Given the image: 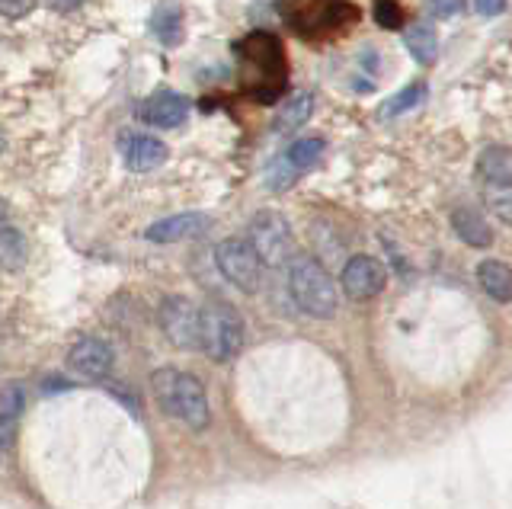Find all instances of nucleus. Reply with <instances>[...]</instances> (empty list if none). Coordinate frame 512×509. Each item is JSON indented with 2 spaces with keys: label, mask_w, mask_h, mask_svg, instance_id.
I'll return each mask as SVG.
<instances>
[{
  "label": "nucleus",
  "mask_w": 512,
  "mask_h": 509,
  "mask_svg": "<svg viewBox=\"0 0 512 509\" xmlns=\"http://www.w3.org/2000/svg\"><path fill=\"white\" fill-rule=\"evenodd\" d=\"M477 177L484 186V199L490 205V215L509 225L512 221V157L506 148L490 145L477 161Z\"/></svg>",
  "instance_id": "39448f33"
},
{
  "label": "nucleus",
  "mask_w": 512,
  "mask_h": 509,
  "mask_svg": "<svg viewBox=\"0 0 512 509\" xmlns=\"http://www.w3.org/2000/svg\"><path fill=\"white\" fill-rule=\"evenodd\" d=\"M26 260V244L23 237L10 231V228H0V266L4 269H20Z\"/></svg>",
  "instance_id": "412c9836"
},
{
  "label": "nucleus",
  "mask_w": 512,
  "mask_h": 509,
  "mask_svg": "<svg viewBox=\"0 0 512 509\" xmlns=\"http://www.w3.org/2000/svg\"><path fill=\"white\" fill-rule=\"evenodd\" d=\"M23 10H26V0H0V13H4V17H20Z\"/></svg>",
  "instance_id": "a878e982"
},
{
  "label": "nucleus",
  "mask_w": 512,
  "mask_h": 509,
  "mask_svg": "<svg viewBox=\"0 0 512 509\" xmlns=\"http://www.w3.org/2000/svg\"><path fill=\"white\" fill-rule=\"evenodd\" d=\"M0 445H4V436H0Z\"/></svg>",
  "instance_id": "c756f323"
},
{
  "label": "nucleus",
  "mask_w": 512,
  "mask_h": 509,
  "mask_svg": "<svg viewBox=\"0 0 512 509\" xmlns=\"http://www.w3.org/2000/svg\"><path fill=\"white\" fill-rule=\"evenodd\" d=\"M340 285L346 298L352 301H372L375 295H381V289L388 285V266L381 260L368 257V253H359L343 266V276Z\"/></svg>",
  "instance_id": "1a4fd4ad"
},
{
  "label": "nucleus",
  "mask_w": 512,
  "mask_h": 509,
  "mask_svg": "<svg viewBox=\"0 0 512 509\" xmlns=\"http://www.w3.org/2000/svg\"><path fill=\"white\" fill-rule=\"evenodd\" d=\"M477 279H480V289H484L493 301H506L512 298V273L503 260H484L477 266Z\"/></svg>",
  "instance_id": "dca6fc26"
},
{
  "label": "nucleus",
  "mask_w": 512,
  "mask_h": 509,
  "mask_svg": "<svg viewBox=\"0 0 512 509\" xmlns=\"http://www.w3.org/2000/svg\"><path fill=\"white\" fill-rule=\"evenodd\" d=\"M23 401H26L23 388L16 385V381L4 385V391H0V436H4V429L23 413Z\"/></svg>",
  "instance_id": "4be33fe9"
},
{
  "label": "nucleus",
  "mask_w": 512,
  "mask_h": 509,
  "mask_svg": "<svg viewBox=\"0 0 512 509\" xmlns=\"http://www.w3.org/2000/svg\"><path fill=\"white\" fill-rule=\"evenodd\" d=\"M474 7L480 17H500V13L506 10V0H474Z\"/></svg>",
  "instance_id": "393cba45"
},
{
  "label": "nucleus",
  "mask_w": 512,
  "mask_h": 509,
  "mask_svg": "<svg viewBox=\"0 0 512 509\" xmlns=\"http://www.w3.org/2000/svg\"><path fill=\"white\" fill-rule=\"evenodd\" d=\"M407 52L413 55V61H420V65H432L436 61V52H439V39L432 33L429 23H420L413 26L407 33Z\"/></svg>",
  "instance_id": "aec40b11"
},
{
  "label": "nucleus",
  "mask_w": 512,
  "mask_h": 509,
  "mask_svg": "<svg viewBox=\"0 0 512 509\" xmlns=\"http://www.w3.org/2000/svg\"><path fill=\"white\" fill-rule=\"evenodd\" d=\"M119 151L122 161L132 173H151L167 161V145L154 135L144 132H122L119 135Z\"/></svg>",
  "instance_id": "9b49d317"
},
{
  "label": "nucleus",
  "mask_w": 512,
  "mask_h": 509,
  "mask_svg": "<svg viewBox=\"0 0 512 509\" xmlns=\"http://www.w3.org/2000/svg\"><path fill=\"white\" fill-rule=\"evenodd\" d=\"M372 17L381 29H400L404 26V10H400L397 0H375Z\"/></svg>",
  "instance_id": "5701e85b"
},
{
  "label": "nucleus",
  "mask_w": 512,
  "mask_h": 509,
  "mask_svg": "<svg viewBox=\"0 0 512 509\" xmlns=\"http://www.w3.org/2000/svg\"><path fill=\"white\" fill-rule=\"evenodd\" d=\"M52 7H58V10H74L77 4H84V0H48Z\"/></svg>",
  "instance_id": "bb28decb"
},
{
  "label": "nucleus",
  "mask_w": 512,
  "mask_h": 509,
  "mask_svg": "<svg viewBox=\"0 0 512 509\" xmlns=\"http://www.w3.org/2000/svg\"><path fill=\"white\" fill-rule=\"evenodd\" d=\"M112 362H116V353H112V346L100 337H80L68 353L71 369L93 381L106 378L112 372Z\"/></svg>",
  "instance_id": "ddd939ff"
},
{
  "label": "nucleus",
  "mask_w": 512,
  "mask_h": 509,
  "mask_svg": "<svg viewBox=\"0 0 512 509\" xmlns=\"http://www.w3.org/2000/svg\"><path fill=\"white\" fill-rule=\"evenodd\" d=\"M324 138H298L295 145H288L285 154L279 157L276 164L269 167L266 173V183L269 189H288V186H295L304 173L314 170L320 164V157H324Z\"/></svg>",
  "instance_id": "0eeeda50"
},
{
  "label": "nucleus",
  "mask_w": 512,
  "mask_h": 509,
  "mask_svg": "<svg viewBox=\"0 0 512 509\" xmlns=\"http://www.w3.org/2000/svg\"><path fill=\"white\" fill-rule=\"evenodd\" d=\"M151 388L167 417L186 423L189 429H196V433H202V429H208V423H212L208 394L196 375L180 372V369H160L151 378Z\"/></svg>",
  "instance_id": "f257e3e1"
},
{
  "label": "nucleus",
  "mask_w": 512,
  "mask_h": 509,
  "mask_svg": "<svg viewBox=\"0 0 512 509\" xmlns=\"http://www.w3.org/2000/svg\"><path fill=\"white\" fill-rule=\"evenodd\" d=\"M151 26H154L157 39L164 42V45H170V49H173V45H180V42H183V10L176 7V4L157 7Z\"/></svg>",
  "instance_id": "a211bd4d"
},
{
  "label": "nucleus",
  "mask_w": 512,
  "mask_h": 509,
  "mask_svg": "<svg viewBox=\"0 0 512 509\" xmlns=\"http://www.w3.org/2000/svg\"><path fill=\"white\" fill-rule=\"evenodd\" d=\"M426 81H413V84H407L404 90H397L394 97L381 106V119H397V116H404V113H410V109H416L423 100H426Z\"/></svg>",
  "instance_id": "6ab92c4d"
},
{
  "label": "nucleus",
  "mask_w": 512,
  "mask_h": 509,
  "mask_svg": "<svg viewBox=\"0 0 512 509\" xmlns=\"http://www.w3.org/2000/svg\"><path fill=\"white\" fill-rule=\"evenodd\" d=\"M160 330L176 349H199V308L183 295H170L160 305Z\"/></svg>",
  "instance_id": "6e6552de"
},
{
  "label": "nucleus",
  "mask_w": 512,
  "mask_h": 509,
  "mask_svg": "<svg viewBox=\"0 0 512 509\" xmlns=\"http://www.w3.org/2000/svg\"><path fill=\"white\" fill-rule=\"evenodd\" d=\"M244 55L253 61V65H260L263 71H279L285 68V52L276 36L269 33H253L247 42H244Z\"/></svg>",
  "instance_id": "2eb2a0df"
},
{
  "label": "nucleus",
  "mask_w": 512,
  "mask_h": 509,
  "mask_svg": "<svg viewBox=\"0 0 512 509\" xmlns=\"http://www.w3.org/2000/svg\"><path fill=\"white\" fill-rule=\"evenodd\" d=\"M426 10L432 13V17H458V13L464 10V0H426Z\"/></svg>",
  "instance_id": "b1692460"
},
{
  "label": "nucleus",
  "mask_w": 512,
  "mask_h": 509,
  "mask_svg": "<svg viewBox=\"0 0 512 509\" xmlns=\"http://www.w3.org/2000/svg\"><path fill=\"white\" fill-rule=\"evenodd\" d=\"M215 263L221 269V276L231 285H237L240 292L253 295L263 285V263L247 237H228V241H221L215 247Z\"/></svg>",
  "instance_id": "423d86ee"
},
{
  "label": "nucleus",
  "mask_w": 512,
  "mask_h": 509,
  "mask_svg": "<svg viewBox=\"0 0 512 509\" xmlns=\"http://www.w3.org/2000/svg\"><path fill=\"white\" fill-rule=\"evenodd\" d=\"M199 349L215 362H231L244 349V317L224 301L205 305L199 311Z\"/></svg>",
  "instance_id": "7ed1b4c3"
},
{
  "label": "nucleus",
  "mask_w": 512,
  "mask_h": 509,
  "mask_svg": "<svg viewBox=\"0 0 512 509\" xmlns=\"http://www.w3.org/2000/svg\"><path fill=\"white\" fill-rule=\"evenodd\" d=\"M311 116H314V97H311V93H295V97L282 106V113L276 119V132L279 135H292V132L304 129Z\"/></svg>",
  "instance_id": "f3484780"
},
{
  "label": "nucleus",
  "mask_w": 512,
  "mask_h": 509,
  "mask_svg": "<svg viewBox=\"0 0 512 509\" xmlns=\"http://www.w3.org/2000/svg\"><path fill=\"white\" fill-rule=\"evenodd\" d=\"M0 151H4V135H0Z\"/></svg>",
  "instance_id": "c85d7f7f"
},
{
  "label": "nucleus",
  "mask_w": 512,
  "mask_h": 509,
  "mask_svg": "<svg viewBox=\"0 0 512 509\" xmlns=\"http://www.w3.org/2000/svg\"><path fill=\"white\" fill-rule=\"evenodd\" d=\"M452 228H455V234H458L468 247L484 250V247L493 244V228H490V221H487L484 215H480V212L468 209V205H464V209H455V215H452Z\"/></svg>",
  "instance_id": "4468645a"
},
{
  "label": "nucleus",
  "mask_w": 512,
  "mask_h": 509,
  "mask_svg": "<svg viewBox=\"0 0 512 509\" xmlns=\"http://www.w3.org/2000/svg\"><path fill=\"white\" fill-rule=\"evenodd\" d=\"M288 292H292L298 311L308 317H320V321H327L340 308L330 273L308 253H298V257L288 260Z\"/></svg>",
  "instance_id": "f03ea898"
},
{
  "label": "nucleus",
  "mask_w": 512,
  "mask_h": 509,
  "mask_svg": "<svg viewBox=\"0 0 512 509\" xmlns=\"http://www.w3.org/2000/svg\"><path fill=\"white\" fill-rule=\"evenodd\" d=\"M186 116H189V103L173 90H157L148 100L138 103V119L144 125H154V129H180Z\"/></svg>",
  "instance_id": "f8f14e48"
},
{
  "label": "nucleus",
  "mask_w": 512,
  "mask_h": 509,
  "mask_svg": "<svg viewBox=\"0 0 512 509\" xmlns=\"http://www.w3.org/2000/svg\"><path fill=\"white\" fill-rule=\"evenodd\" d=\"M4 221H7V205L0 202V228H4Z\"/></svg>",
  "instance_id": "cd10ccee"
},
{
  "label": "nucleus",
  "mask_w": 512,
  "mask_h": 509,
  "mask_svg": "<svg viewBox=\"0 0 512 509\" xmlns=\"http://www.w3.org/2000/svg\"><path fill=\"white\" fill-rule=\"evenodd\" d=\"M250 247L256 250L263 266H285L295 257V234L288 218L279 209H260L250 221L247 234Z\"/></svg>",
  "instance_id": "20e7f679"
},
{
  "label": "nucleus",
  "mask_w": 512,
  "mask_h": 509,
  "mask_svg": "<svg viewBox=\"0 0 512 509\" xmlns=\"http://www.w3.org/2000/svg\"><path fill=\"white\" fill-rule=\"evenodd\" d=\"M212 231V215L205 212H183V215H170L160 218L144 231V237L154 244H180V241H196V237Z\"/></svg>",
  "instance_id": "9d476101"
}]
</instances>
